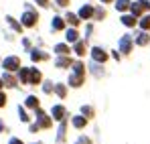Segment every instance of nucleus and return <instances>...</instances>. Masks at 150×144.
Returning a JSON list of instances; mask_svg holds the SVG:
<instances>
[{"label":"nucleus","instance_id":"38","mask_svg":"<svg viewBox=\"0 0 150 144\" xmlns=\"http://www.w3.org/2000/svg\"><path fill=\"white\" fill-rule=\"evenodd\" d=\"M144 4H146V8H150V0H142Z\"/></svg>","mask_w":150,"mask_h":144},{"label":"nucleus","instance_id":"32","mask_svg":"<svg viewBox=\"0 0 150 144\" xmlns=\"http://www.w3.org/2000/svg\"><path fill=\"white\" fill-rule=\"evenodd\" d=\"M51 89H53L51 83H45V85H43V92H45V94H51Z\"/></svg>","mask_w":150,"mask_h":144},{"label":"nucleus","instance_id":"14","mask_svg":"<svg viewBox=\"0 0 150 144\" xmlns=\"http://www.w3.org/2000/svg\"><path fill=\"white\" fill-rule=\"evenodd\" d=\"M67 41H69V43H77V41H79V37H77V31H75V28L67 31Z\"/></svg>","mask_w":150,"mask_h":144},{"label":"nucleus","instance_id":"31","mask_svg":"<svg viewBox=\"0 0 150 144\" xmlns=\"http://www.w3.org/2000/svg\"><path fill=\"white\" fill-rule=\"evenodd\" d=\"M18 114H21V120H23V122H28V116L25 114V110H23V108H18Z\"/></svg>","mask_w":150,"mask_h":144},{"label":"nucleus","instance_id":"34","mask_svg":"<svg viewBox=\"0 0 150 144\" xmlns=\"http://www.w3.org/2000/svg\"><path fill=\"white\" fill-rule=\"evenodd\" d=\"M4 104H6V96H4V94H2V92H0V108H2V106H4Z\"/></svg>","mask_w":150,"mask_h":144},{"label":"nucleus","instance_id":"6","mask_svg":"<svg viewBox=\"0 0 150 144\" xmlns=\"http://www.w3.org/2000/svg\"><path fill=\"white\" fill-rule=\"evenodd\" d=\"M91 55H93V59H96V61H105V59H108V55H105V51H101L100 47L91 49Z\"/></svg>","mask_w":150,"mask_h":144},{"label":"nucleus","instance_id":"26","mask_svg":"<svg viewBox=\"0 0 150 144\" xmlns=\"http://www.w3.org/2000/svg\"><path fill=\"white\" fill-rule=\"evenodd\" d=\"M30 57H33V61H41V59H45L47 55H43V53H37V51H33V53H30Z\"/></svg>","mask_w":150,"mask_h":144},{"label":"nucleus","instance_id":"11","mask_svg":"<svg viewBox=\"0 0 150 144\" xmlns=\"http://www.w3.org/2000/svg\"><path fill=\"white\" fill-rule=\"evenodd\" d=\"M75 53L81 57V55H85V41H77L75 43Z\"/></svg>","mask_w":150,"mask_h":144},{"label":"nucleus","instance_id":"17","mask_svg":"<svg viewBox=\"0 0 150 144\" xmlns=\"http://www.w3.org/2000/svg\"><path fill=\"white\" fill-rule=\"evenodd\" d=\"M41 81V73L37 69H30V83H39Z\"/></svg>","mask_w":150,"mask_h":144},{"label":"nucleus","instance_id":"35","mask_svg":"<svg viewBox=\"0 0 150 144\" xmlns=\"http://www.w3.org/2000/svg\"><path fill=\"white\" fill-rule=\"evenodd\" d=\"M57 4H59V6H67V4H69V0H57Z\"/></svg>","mask_w":150,"mask_h":144},{"label":"nucleus","instance_id":"33","mask_svg":"<svg viewBox=\"0 0 150 144\" xmlns=\"http://www.w3.org/2000/svg\"><path fill=\"white\" fill-rule=\"evenodd\" d=\"M96 16H98V18H103V16H105V12H103L101 8H98V10H96Z\"/></svg>","mask_w":150,"mask_h":144},{"label":"nucleus","instance_id":"10","mask_svg":"<svg viewBox=\"0 0 150 144\" xmlns=\"http://www.w3.org/2000/svg\"><path fill=\"white\" fill-rule=\"evenodd\" d=\"M21 81H23V83H30V69H28V67L21 69Z\"/></svg>","mask_w":150,"mask_h":144},{"label":"nucleus","instance_id":"22","mask_svg":"<svg viewBox=\"0 0 150 144\" xmlns=\"http://www.w3.org/2000/svg\"><path fill=\"white\" fill-rule=\"evenodd\" d=\"M2 81H4V83H6L8 87H12V85L16 83V81H14V77H12V75H8V73H6V75L2 77Z\"/></svg>","mask_w":150,"mask_h":144},{"label":"nucleus","instance_id":"12","mask_svg":"<svg viewBox=\"0 0 150 144\" xmlns=\"http://www.w3.org/2000/svg\"><path fill=\"white\" fill-rule=\"evenodd\" d=\"M26 106L33 108V110H37V108H39V99H37L35 96H28V97H26Z\"/></svg>","mask_w":150,"mask_h":144},{"label":"nucleus","instance_id":"23","mask_svg":"<svg viewBox=\"0 0 150 144\" xmlns=\"http://www.w3.org/2000/svg\"><path fill=\"white\" fill-rule=\"evenodd\" d=\"M148 41H150V35H146V33H142V35L138 37V41H136V43H138V45H146Z\"/></svg>","mask_w":150,"mask_h":144},{"label":"nucleus","instance_id":"3","mask_svg":"<svg viewBox=\"0 0 150 144\" xmlns=\"http://www.w3.org/2000/svg\"><path fill=\"white\" fill-rule=\"evenodd\" d=\"M37 14L35 12H30V10H26L25 16H23V24H26V26H35V23H37Z\"/></svg>","mask_w":150,"mask_h":144},{"label":"nucleus","instance_id":"2","mask_svg":"<svg viewBox=\"0 0 150 144\" xmlns=\"http://www.w3.org/2000/svg\"><path fill=\"white\" fill-rule=\"evenodd\" d=\"M37 122H39V126H43V128H49L51 126V118L43 110H39V108H37Z\"/></svg>","mask_w":150,"mask_h":144},{"label":"nucleus","instance_id":"8","mask_svg":"<svg viewBox=\"0 0 150 144\" xmlns=\"http://www.w3.org/2000/svg\"><path fill=\"white\" fill-rule=\"evenodd\" d=\"M53 118L55 120H63L65 118V108L63 106H55L53 108Z\"/></svg>","mask_w":150,"mask_h":144},{"label":"nucleus","instance_id":"16","mask_svg":"<svg viewBox=\"0 0 150 144\" xmlns=\"http://www.w3.org/2000/svg\"><path fill=\"white\" fill-rule=\"evenodd\" d=\"M55 92H57V96H59V97H65V94H67V89H65L63 83H57V85H55Z\"/></svg>","mask_w":150,"mask_h":144},{"label":"nucleus","instance_id":"40","mask_svg":"<svg viewBox=\"0 0 150 144\" xmlns=\"http://www.w3.org/2000/svg\"><path fill=\"white\" fill-rule=\"evenodd\" d=\"M101 2H112V0H101Z\"/></svg>","mask_w":150,"mask_h":144},{"label":"nucleus","instance_id":"24","mask_svg":"<svg viewBox=\"0 0 150 144\" xmlns=\"http://www.w3.org/2000/svg\"><path fill=\"white\" fill-rule=\"evenodd\" d=\"M55 51H57L59 55H67V53H69V47H67V45H57Z\"/></svg>","mask_w":150,"mask_h":144},{"label":"nucleus","instance_id":"29","mask_svg":"<svg viewBox=\"0 0 150 144\" xmlns=\"http://www.w3.org/2000/svg\"><path fill=\"white\" fill-rule=\"evenodd\" d=\"M83 114H85V116L89 118V116H93V110H91L89 106H83Z\"/></svg>","mask_w":150,"mask_h":144},{"label":"nucleus","instance_id":"13","mask_svg":"<svg viewBox=\"0 0 150 144\" xmlns=\"http://www.w3.org/2000/svg\"><path fill=\"white\" fill-rule=\"evenodd\" d=\"M85 122H87V120H85V116H75V118H73V126H75V128H83Z\"/></svg>","mask_w":150,"mask_h":144},{"label":"nucleus","instance_id":"4","mask_svg":"<svg viewBox=\"0 0 150 144\" xmlns=\"http://www.w3.org/2000/svg\"><path fill=\"white\" fill-rule=\"evenodd\" d=\"M130 49H132V37H130V35H124L122 41H120V51L130 53Z\"/></svg>","mask_w":150,"mask_h":144},{"label":"nucleus","instance_id":"37","mask_svg":"<svg viewBox=\"0 0 150 144\" xmlns=\"http://www.w3.org/2000/svg\"><path fill=\"white\" fill-rule=\"evenodd\" d=\"M37 2H39L41 6H47V4H49V0H37Z\"/></svg>","mask_w":150,"mask_h":144},{"label":"nucleus","instance_id":"28","mask_svg":"<svg viewBox=\"0 0 150 144\" xmlns=\"http://www.w3.org/2000/svg\"><path fill=\"white\" fill-rule=\"evenodd\" d=\"M67 21H69L71 24H75V26H77V24H79V16H75V14H67Z\"/></svg>","mask_w":150,"mask_h":144},{"label":"nucleus","instance_id":"27","mask_svg":"<svg viewBox=\"0 0 150 144\" xmlns=\"http://www.w3.org/2000/svg\"><path fill=\"white\" fill-rule=\"evenodd\" d=\"M8 23L12 24V28H14V31H18V33H21V31H23V26H21V24L16 23V21H14V18H10V16H8Z\"/></svg>","mask_w":150,"mask_h":144},{"label":"nucleus","instance_id":"7","mask_svg":"<svg viewBox=\"0 0 150 144\" xmlns=\"http://www.w3.org/2000/svg\"><path fill=\"white\" fill-rule=\"evenodd\" d=\"M130 8H132V12H134V16H140V14H142V10L146 8V4H144V2H134V4H132Z\"/></svg>","mask_w":150,"mask_h":144},{"label":"nucleus","instance_id":"25","mask_svg":"<svg viewBox=\"0 0 150 144\" xmlns=\"http://www.w3.org/2000/svg\"><path fill=\"white\" fill-rule=\"evenodd\" d=\"M140 26H142L144 31H148V28H150V16H144V18L140 21Z\"/></svg>","mask_w":150,"mask_h":144},{"label":"nucleus","instance_id":"1","mask_svg":"<svg viewBox=\"0 0 150 144\" xmlns=\"http://www.w3.org/2000/svg\"><path fill=\"white\" fill-rule=\"evenodd\" d=\"M4 67H6V71H16V69H21V59L8 57V59H4Z\"/></svg>","mask_w":150,"mask_h":144},{"label":"nucleus","instance_id":"39","mask_svg":"<svg viewBox=\"0 0 150 144\" xmlns=\"http://www.w3.org/2000/svg\"><path fill=\"white\" fill-rule=\"evenodd\" d=\"M2 130H4V122L0 120V132H2Z\"/></svg>","mask_w":150,"mask_h":144},{"label":"nucleus","instance_id":"41","mask_svg":"<svg viewBox=\"0 0 150 144\" xmlns=\"http://www.w3.org/2000/svg\"><path fill=\"white\" fill-rule=\"evenodd\" d=\"M2 83H4V81H2V79H0V87H2Z\"/></svg>","mask_w":150,"mask_h":144},{"label":"nucleus","instance_id":"18","mask_svg":"<svg viewBox=\"0 0 150 144\" xmlns=\"http://www.w3.org/2000/svg\"><path fill=\"white\" fill-rule=\"evenodd\" d=\"M116 6H118V10H126V8H130L132 4H130V0H118Z\"/></svg>","mask_w":150,"mask_h":144},{"label":"nucleus","instance_id":"19","mask_svg":"<svg viewBox=\"0 0 150 144\" xmlns=\"http://www.w3.org/2000/svg\"><path fill=\"white\" fill-rule=\"evenodd\" d=\"M63 18H59V16H55V18H53V28H55V31H61V28H63Z\"/></svg>","mask_w":150,"mask_h":144},{"label":"nucleus","instance_id":"20","mask_svg":"<svg viewBox=\"0 0 150 144\" xmlns=\"http://www.w3.org/2000/svg\"><path fill=\"white\" fill-rule=\"evenodd\" d=\"M67 65H71V59H69V57H61V59H57V67H67Z\"/></svg>","mask_w":150,"mask_h":144},{"label":"nucleus","instance_id":"30","mask_svg":"<svg viewBox=\"0 0 150 144\" xmlns=\"http://www.w3.org/2000/svg\"><path fill=\"white\" fill-rule=\"evenodd\" d=\"M75 144H91V140L85 138V136H81V138H77V142H75Z\"/></svg>","mask_w":150,"mask_h":144},{"label":"nucleus","instance_id":"15","mask_svg":"<svg viewBox=\"0 0 150 144\" xmlns=\"http://www.w3.org/2000/svg\"><path fill=\"white\" fill-rule=\"evenodd\" d=\"M65 130H67V124H65V120H61V126H59V134H57V140H63V138H65Z\"/></svg>","mask_w":150,"mask_h":144},{"label":"nucleus","instance_id":"5","mask_svg":"<svg viewBox=\"0 0 150 144\" xmlns=\"http://www.w3.org/2000/svg\"><path fill=\"white\" fill-rule=\"evenodd\" d=\"M91 14H93V8H91L89 4L81 6V10H79V18H91Z\"/></svg>","mask_w":150,"mask_h":144},{"label":"nucleus","instance_id":"21","mask_svg":"<svg viewBox=\"0 0 150 144\" xmlns=\"http://www.w3.org/2000/svg\"><path fill=\"white\" fill-rule=\"evenodd\" d=\"M122 23L126 26H134L136 24V16H122Z\"/></svg>","mask_w":150,"mask_h":144},{"label":"nucleus","instance_id":"9","mask_svg":"<svg viewBox=\"0 0 150 144\" xmlns=\"http://www.w3.org/2000/svg\"><path fill=\"white\" fill-rule=\"evenodd\" d=\"M69 83H71L73 87H79V85L83 83V75H81V73H73V75L69 77Z\"/></svg>","mask_w":150,"mask_h":144},{"label":"nucleus","instance_id":"36","mask_svg":"<svg viewBox=\"0 0 150 144\" xmlns=\"http://www.w3.org/2000/svg\"><path fill=\"white\" fill-rule=\"evenodd\" d=\"M8 144H23V140H21V138H12Z\"/></svg>","mask_w":150,"mask_h":144}]
</instances>
